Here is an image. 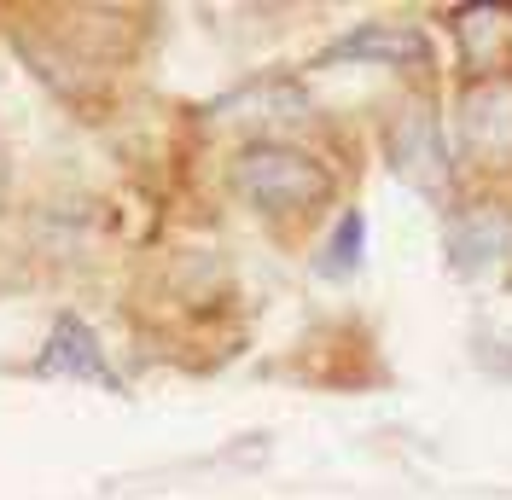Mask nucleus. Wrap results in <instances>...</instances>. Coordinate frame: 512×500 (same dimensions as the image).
Masks as SVG:
<instances>
[{
    "mask_svg": "<svg viewBox=\"0 0 512 500\" xmlns=\"http://www.w3.org/2000/svg\"><path fill=\"white\" fill-rule=\"evenodd\" d=\"M233 187L262 216H303L332 198V175L309 152H291L280 140H256L233 163Z\"/></svg>",
    "mask_w": 512,
    "mask_h": 500,
    "instance_id": "1",
    "label": "nucleus"
},
{
    "mask_svg": "<svg viewBox=\"0 0 512 500\" xmlns=\"http://www.w3.org/2000/svg\"><path fill=\"white\" fill-rule=\"evenodd\" d=\"M460 146L483 169H512V82L489 76L460 99Z\"/></svg>",
    "mask_w": 512,
    "mask_h": 500,
    "instance_id": "2",
    "label": "nucleus"
},
{
    "mask_svg": "<svg viewBox=\"0 0 512 500\" xmlns=\"http://www.w3.org/2000/svg\"><path fill=\"white\" fill-rule=\"evenodd\" d=\"M390 169L419 192H443L448 187V152H443V128L431 111H408L390 128Z\"/></svg>",
    "mask_w": 512,
    "mask_h": 500,
    "instance_id": "3",
    "label": "nucleus"
},
{
    "mask_svg": "<svg viewBox=\"0 0 512 500\" xmlns=\"http://www.w3.org/2000/svg\"><path fill=\"white\" fill-rule=\"evenodd\" d=\"M35 373H47V378H88V384H105V390H123V378L111 373V361H105L99 338L76 320V314H59V320H53V338H47V349H41Z\"/></svg>",
    "mask_w": 512,
    "mask_h": 500,
    "instance_id": "4",
    "label": "nucleus"
},
{
    "mask_svg": "<svg viewBox=\"0 0 512 500\" xmlns=\"http://www.w3.org/2000/svg\"><path fill=\"white\" fill-rule=\"evenodd\" d=\"M326 59L332 64L367 59V64H390V70H414V64H431V41L414 24H355L344 41L326 47Z\"/></svg>",
    "mask_w": 512,
    "mask_h": 500,
    "instance_id": "5",
    "label": "nucleus"
},
{
    "mask_svg": "<svg viewBox=\"0 0 512 500\" xmlns=\"http://www.w3.org/2000/svg\"><path fill=\"white\" fill-rule=\"evenodd\" d=\"M454 35H460L466 70H472L478 82H489L495 70L512 64V6H495V0L466 6V12H454Z\"/></svg>",
    "mask_w": 512,
    "mask_h": 500,
    "instance_id": "6",
    "label": "nucleus"
},
{
    "mask_svg": "<svg viewBox=\"0 0 512 500\" xmlns=\"http://www.w3.org/2000/svg\"><path fill=\"white\" fill-rule=\"evenodd\" d=\"M210 123H303L309 117V99L297 82H251V88H239V94H227L222 105H210L204 111Z\"/></svg>",
    "mask_w": 512,
    "mask_h": 500,
    "instance_id": "7",
    "label": "nucleus"
},
{
    "mask_svg": "<svg viewBox=\"0 0 512 500\" xmlns=\"http://www.w3.org/2000/svg\"><path fill=\"white\" fill-rule=\"evenodd\" d=\"M448 250H454V268H466V274H483V268L507 262L512 256V216H501V210H472L466 221L448 227Z\"/></svg>",
    "mask_w": 512,
    "mask_h": 500,
    "instance_id": "8",
    "label": "nucleus"
},
{
    "mask_svg": "<svg viewBox=\"0 0 512 500\" xmlns=\"http://www.w3.org/2000/svg\"><path fill=\"white\" fill-rule=\"evenodd\" d=\"M361 245H367V221L355 216V210H344V216H338V233L326 239L320 274H326V280H350L355 268H361Z\"/></svg>",
    "mask_w": 512,
    "mask_h": 500,
    "instance_id": "9",
    "label": "nucleus"
}]
</instances>
